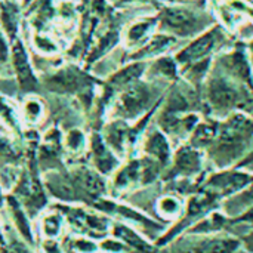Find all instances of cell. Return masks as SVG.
Listing matches in <instances>:
<instances>
[{
  "label": "cell",
  "mask_w": 253,
  "mask_h": 253,
  "mask_svg": "<svg viewBox=\"0 0 253 253\" xmlns=\"http://www.w3.org/2000/svg\"><path fill=\"white\" fill-rule=\"evenodd\" d=\"M0 120L15 132H19V120L15 108L4 98H0Z\"/></svg>",
  "instance_id": "484cf974"
},
{
  "label": "cell",
  "mask_w": 253,
  "mask_h": 253,
  "mask_svg": "<svg viewBox=\"0 0 253 253\" xmlns=\"http://www.w3.org/2000/svg\"><path fill=\"white\" fill-rule=\"evenodd\" d=\"M18 159V153L13 148V145L6 139L0 136V162L3 163H12Z\"/></svg>",
  "instance_id": "f546056e"
},
{
  "label": "cell",
  "mask_w": 253,
  "mask_h": 253,
  "mask_svg": "<svg viewBox=\"0 0 253 253\" xmlns=\"http://www.w3.org/2000/svg\"><path fill=\"white\" fill-rule=\"evenodd\" d=\"M10 64L15 73V79L18 83V87L24 93H31L37 90L39 87V79L33 71V65L30 62L28 53L22 44L21 40L13 42L12 50H10Z\"/></svg>",
  "instance_id": "ba28073f"
},
{
  "label": "cell",
  "mask_w": 253,
  "mask_h": 253,
  "mask_svg": "<svg viewBox=\"0 0 253 253\" xmlns=\"http://www.w3.org/2000/svg\"><path fill=\"white\" fill-rule=\"evenodd\" d=\"M6 202L9 205L10 215H12L16 230L28 243H33V231H31V227H30V222H28V218H27V213H25L22 205L18 202V199L10 197V196L6 199Z\"/></svg>",
  "instance_id": "ffe728a7"
},
{
  "label": "cell",
  "mask_w": 253,
  "mask_h": 253,
  "mask_svg": "<svg viewBox=\"0 0 253 253\" xmlns=\"http://www.w3.org/2000/svg\"><path fill=\"white\" fill-rule=\"evenodd\" d=\"M135 185H145L142 160H130L125 166H119L114 173V191H126Z\"/></svg>",
  "instance_id": "7c38bea8"
},
{
  "label": "cell",
  "mask_w": 253,
  "mask_h": 253,
  "mask_svg": "<svg viewBox=\"0 0 253 253\" xmlns=\"http://www.w3.org/2000/svg\"><path fill=\"white\" fill-rule=\"evenodd\" d=\"M199 242L188 245L179 253H237L242 248V240L221 233L200 236Z\"/></svg>",
  "instance_id": "30bf717a"
},
{
  "label": "cell",
  "mask_w": 253,
  "mask_h": 253,
  "mask_svg": "<svg viewBox=\"0 0 253 253\" xmlns=\"http://www.w3.org/2000/svg\"><path fill=\"white\" fill-rule=\"evenodd\" d=\"M98 246L99 251H102L104 253H129L132 251L127 245H125L122 240H119L114 236L113 239H102Z\"/></svg>",
  "instance_id": "f1b7e54d"
},
{
  "label": "cell",
  "mask_w": 253,
  "mask_h": 253,
  "mask_svg": "<svg viewBox=\"0 0 253 253\" xmlns=\"http://www.w3.org/2000/svg\"><path fill=\"white\" fill-rule=\"evenodd\" d=\"M252 179L253 176L248 172L222 170V172H218V173H213L212 176H209L202 188L215 194L222 203L228 197L237 194L245 187H248Z\"/></svg>",
  "instance_id": "52a82bcc"
},
{
  "label": "cell",
  "mask_w": 253,
  "mask_h": 253,
  "mask_svg": "<svg viewBox=\"0 0 253 253\" xmlns=\"http://www.w3.org/2000/svg\"><path fill=\"white\" fill-rule=\"evenodd\" d=\"M64 219H65V216L62 215V212L59 209L44 213L39 222V228H40L42 236L46 240H56L62 234Z\"/></svg>",
  "instance_id": "d6986e66"
},
{
  "label": "cell",
  "mask_w": 253,
  "mask_h": 253,
  "mask_svg": "<svg viewBox=\"0 0 253 253\" xmlns=\"http://www.w3.org/2000/svg\"><path fill=\"white\" fill-rule=\"evenodd\" d=\"M9 61H10V47H9L6 36L0 30V67L3 68Z\"/></svg>",
  "instance_id": "1f68e13d"
},
{
  "label": "cell",
  "mask_w": 253,
  "mask_h": 253,
  "mask_svg": "<svg viewBox=\"0 0 253 253\" xmlns=\"http://www.w3.org/2000/svg\"><path fill=\"white\" fill-rule=\"evenodd\" d=\"M144 151H145L147 157L154 159L162 166H166L172 159V151H170L169 141L165 136V133L160 132V130L150 132V135L147 136L145 144H144Z\"/></svg>",
  "instance_id": "9a60e30c"
},
{
  "label": "cell",
  "mask_w": 253,
  "mask_h": 253,
  "mask_svg": "<svg viewBox=\"0 0 253 253\" xmlns=\"http://www.w3.org/2000/svg\"><path fill=\"white\" fill-rule=\"evenodd\" d=\"M89 147H90L93 168L101 175H110L117 170V168L120 166V159L107 145V142L104 141V138L99 133H93L90 136Z\"/></svg>",
  "instance_id": "8fae6325"
},
{
  "label": "cell",
  "mask_w": 253,
  "mask_h": 253,
  "mask_svg": "<svg viewBox=\"0 0 253 253\" xmlns=\"http://www.w3.org/2000/svg\"><path fill=\"white\" fill-rule=\"evenodd\" d=\"M218 135V130L213 126L209 125H199L193 133V144L196 148L202 147V145H208L211 144Z\"/></svg>",
  "instance_id": "d4e9b609"
},
{
  "label": "cell",
  "mask_w": 253,
  "mask_h": 253,
  "mask_svg": "<svg viewBox=\"0 0 253 253\" xmlns=\"http://www.w3.org/2000/svg\"><path fill=\"white\" fill-rule=\"evenodd\" d=\"M34 44H36V47H37L42 53H44V55H53V53L58 52L56 44H55L49 37H46V36H40V34L36 36Z\"/></svg>",
  "instance_id": "4dcf8cb0"
},
{
  "label": "cell",
  "mask_w": 253,
  "mask_h": 253,
  "mask_svg": "<svg viewBox=\"0 0 253 253\" xmlns=\"http://www.w3.org/2000/svg\"><path fill=\"white\" fill-rule=\"evenodd\" d=\"M176 61L168 56H160L159 59H156L153 62L151 71L157 76V77H166V79H175L176 73H178V67H176Z\"/></svg>",
  "instance_id": "cb8c5ba5"
},
{
  "label": "cell",
  "mask_w": 253,
  "mask_h": 253,
  "mask_svg": "<svg viewBox=\"0 0 253 253\" xmlns=\"http://www.w3.org/2000/svg\"><path fill=\"white\" fill-rule=\"evenodd\" d=\"M111 234L127 245L132 251H138L141 253H156V248L148 243L139 233H136L132 227L125 224H113Z\"/></svg>",
  "instance_id": "2e32d148"
},
{
  "label": "cell",
  "mask_w": 253,
  "mask_h": 253,
  "mask_svg": "<svg viewBox=\"0 0 253 253\" xmlns=\"http://www.w3.org/2000/svg\"><path fill=\"white\" fill-rule=\"evenodd\" d=\"M175 43V37L170 34H156L151 36L141 47H138L132 55L130 59L132 61H144L147 58H156V56H162L169 47H172V44Z\"/></svg>",
  "instance_id": "5bb4252c"
},
{
  "label": "cell",
  "mask_w": 253,
  "mask_h": 253,
  "mask_svg": "<svg viewBox=\"0 0 253 253\" xmlns=\"http://www.w3.org/2000/svg\"><path fill=\"white\" fill-rule=\"evenodd\" d=\"M70 249L74 253H96L99 251V246L93 242V239L82 236L70 242Z\"/></svg>",
  "instance_id": "83f0119b"
},
{
  "label": "cell",
  "mask_w": 253,
  "mask_h": 253,
  "mask_svg": "<svg viewBox=\"0 0 253 253\" xmlns=\"http://www.w3.org/2000/svg\"><path fill=\"white\" fill-rule=\"evenodd\" d=\"M202 157V153L196 147H181L173 156V166L168 178L188 179L199 175L203 169Z\"/></svg>",
  "instance_id": "9c48e42d"
},
{
  "label": "cell",
  "mask_w": 253,
  "mask_h": 253,
  "mask_svg": "<svg viewBox=\"0 0 253 253\" xmlns=\"http://www.w3.org/2000/svg\"><path fill=\"white\" fill-rule=\"evenodd\" d=\"M1 203H3V194H1V188H0V206H1Z\"/></svg>",
  "instance_id": "d590c367"
},
{
  "label": "cell",
  "mask_w": 253,
  "mask_h": 253,
  "mask_svg": "<svg viewBox=\"0 0 253 253\" xmlns=\"http://www.w3.org/2000/svg\"><path fill=\"white\" fill-rule=\"evenodd\" d=\"M0 243L4 245V239H3V233H1V228H0Z\"/></svg>",
  "instance_id": "e575fe53"
},
{
  "label": "cell",
  "mask_w": 253,
  "mask_h": 253,
  "mask_svg": "<svg viewBox=\"0 0 253 253\" xmlns=\"http://www.w3.org/2000/svg\"><path fill=\"white\" fill-rule=\"evenodd\" d=\"M208 83V99L216 111L230 110L246 99V92L236 84V80L228 77H211Z\"/></svg>",
  "instance_id": "8992f818"
},
{
  "label": "cell",
  "mask_w": 253,
  "mask_h": 253,
  "mask_svg": "<svg viewBox=\"0 0 253 253\" xmlns=\"http://www.w3.org/2000/svg\"><path fill=\"white\" fill-rule=\"evenodd\" d=\"M251 50H252V53H251V55H252V59H253V43H252V46H251Z\"/></svg>",
  "instance_id": "74e56055"
},
{
  "label": "cell",
  "mask_w": 253,
  "mask_h": 253,
  "mask_svg": "<svg viewBox=\"0 0 253 253\" xmlns=\"http://www.w3.org/2000/svg\"><path fill=\"white\" fill-rule=\"evenodd\" d=\"M120 36H119V31L117 30H108L96 43V46L92 49V52L89 53V58H87V62H93L96 61L98 58L104 56L111 47H114V44L119 42Z\"/></svg>",
  "instance_id": "603a6c76"
},
{
  "label": "cell",
  "mask_w": 253,
  "mask_h": 253,
  "mask_svg": "<svg viewBox=\"0 0 253 253\" xmlns=\"http://www.w3.org/2000/svg\"><path fill=\"white\" fill-rule=\"evenodd\" d=\"M237 253H249V252H248V251H245V252H243V251H240V249H239V251H237Z\"/></svg>",
  "instance_id": "8d00e7d4"
},
{
  "label": "cell",
  "mask_w": 253,
  "mask_h": 253,
  "mask_svg": "<svg viewBox=\"0 0 253 253\" xmlns=\"http://www.w3.org/2000/svg\"><path fill=\"white\" fill-rule=\"evenodd\" d=\"M242 245H245V249L249 253H253V233L246 237H242Z\"/></svg>",
  "instance_id": "836d02e7"
},
{
  "label": "cell",
  "mask_w": 253,
  "mask_h": 253,
  "mask_svg": "<svg viewBox=\"0 0 253 253\" xmlns=\"http://www.w3.org/2000/svg\"><path fill=\"white\" fill-rule=\"evenodd\" d=\"M44 105L36 96H27L22 102V119L28 125H36L43 119Z\"/></svg>",
  "instance_id": "7402d4cb"
},
{
  "label": "cell",
  "mask_w": 253,
  "mask_h": 253,
  "mask_svg": "<svg viewBox=\"0 0 253 253\" xmlns=\"http://www.w3.org/2000/svg\"><path fill=\"white\" fill-rule=\"evenodd\" d=\"M159 24V18H145L139 19L135 24H132L125 36V42L127 47H141L150 37L154 28Z\"/></svg>",
  "instance_id": "e0dca14e"
},
{
  "label": "cell",
  "mask_w": 253,
  "mask_h": 253,
  "mask_svg": "<svg viewBox=\"0 0 253 253\" xmlns=\"http://www.w3.org/2000/svg\"><path fill=\"white\" fill-rule=\"evenodd\" d=\"M231 224H251L253 225V206L249 208L248 211H245L242 215L231 218Z\"/></svg>",
  "instance_id": "d6a6232c"
},
{
  "label": "cell",
  "mask_w": 253,
  "mask_h": 253,
  "mask_svg": "<svg viewBox=\"0 0 253 253\" xmlns=\"http://www.w3.org/2000/svg\"><path fill=\"white\" fill-rule=\"evenodd\" d=\"M222 40H224V33L221 31L219 27H213L205 33H200L187 47L179 50L175 56V61L185 67L200 62L206 59Z\"/></svg>",
  "instance_id": "5b68a950"
},
{
  "label": "cell",
  "mask_w": 253,
  "mask_h": 253,
  "mask_svg": "<svg viewBox=\"0 0 253 253\" xmlns=\"http://www.w3.org/2000/svg\"><path fill=\"white\" fill-rule=\"evenodd\" d=\"M0 24L6 34L15 40L18 31V7L12 1H1L0 3Z\"/></svg>",
  "instance_id": "44dd1931"
},
{
  "label": "cell",
  "mask_w": 253,
  "mask_h": 253,
  "mask_svg": "<svg viewBox=\"0 0 253 253\" xmlns=\"http://www.w3.org/2000/svg\"><path fill=\"white\" fill-rule=\"evenodd\" d=\"M156 211L165 221H178L185 212V203L179 196L166 194L157 200Z\"/></svg>",
  "instance_id": "ac0fdd59"
},
{
  "label": "cell",
  "mask_w": 253,
  "mask_h": 253,
  "mask_svg": "<svg viewBox=\"0 0 253 253\" xmlns=\"http://www.w3.org/2000/svg\"><path fill=\"white\" fill-rule=\"evenodd\" d=\"M58 209L67 218L70 225L82 236H86L90 239H95V237L98 239V237H104L111 230L110 219L104 215L89 212L83 208L58 206Z\"/></svg>",
  "instance_id": "277c9868"
},
{
  "label": "cell",
  "mask_w": 253,
  "mask_h": 253,
  "mask_svg": "<svg viewBox=\"0 0 253 253\" xmlns=\"http://www.w3.org/2000/svg\"><path fill=\"white\" fill-rule=\"evenodd\" d=\"M156 90L147 82L138 80L120 90L111 107V114L120 120H135L142 117L156 99Z\"/></svg>",
  "instance_id": "6da1fadb"
},
{
  "label": "cell",
  "mask_w": 253,
  "mask_h": 253,
  "mask_svg": "<svg viewBox=\"0 0 253 253\" xmlns=\"http://www.w3.org/2000/svg\"><path fill=\"white\" fill-rule=\"evenodd\" d=\"M157 18L159 25L170 36L190 37L199 34L206 27V22L200 13L181 6H168L162 9Z\"/></svg>",
  "instance_id": "7a4b0ae2"
},
{
  "label": "cell",
  "mask_w": 253,
  "mask_h": 253,
  "mask_svg": "<svg viewBox=\"0 0 253 253\" xmlns=\"http://www.w3.org/2000/svg\"><path fill=\"white\" fill-rule=\"evenodd\" d=\"M145 61H133L129 65L117 70L114 74H111L107 80V87L114 90H122L126 86L141 80L144 71H145Z\"/></svg>",
  "instance_id": "4fadbf2b"
},
{
  "label": "cell",
  "mask_w": 253,
  "mask_h": 253,
  "mask_svg": "<svg viewBox=\"0 0 253 253\" xmlns=\"http://www.w3.org/2000/svg\"><path fill=\"white\" fill-rule=\"evenodd\" d=\"M64 142H65V147L71 153L77 154V153H82L84 150V147H86V136H84V133L80 129H71L67 133Z\"/></svg>",
  "instance_id": "4316f807"
},
{
  "label": "cell",
  "mask_w": 253,
  "mask_h": 253,
  "mask_svg": "<svg viewBox=\"0 0 253 253\" xmlns=\"http://www.w3.org/2000/svg\"><path fill=\"white\" fill-rule=\"evenodd\" d=\"M96 79L76 65L62 67L44 80V87L55 93H79L84 95L95 89Z\"/></svg>",
  "instance_id": "3957f363"
}]
</instances>
